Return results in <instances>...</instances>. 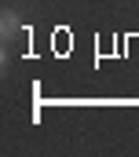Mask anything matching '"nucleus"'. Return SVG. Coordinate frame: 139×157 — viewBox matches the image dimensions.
I'll return each mask as SVG.
<instances>
[{"instance_id": "1", "label": "nucleus", "mask_w": 139, "mask_h": 157, "mask_svg": "<svg viewBox=\"0 0 139 157\" xmlns=\"http://www.w3.org/2000/svg\"><path fill=\"white\" fill-rule=\"evenodd\" d=\"M22 29H26V26H22V18H18L15 11H4V15H0V37H4V40L18 37Z\"/></svg>"}]
</instances>
